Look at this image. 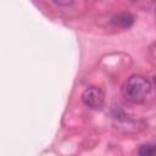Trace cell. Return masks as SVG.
I'll use <instances>...</instances> for the list:
<instances>
[{"instance_id": "6da1fadb", "label": "cell", "mask_w": 156, "mask_h": 156, "mask_svg": "<svg viewBox=\"0 0 156 156\" xmlns=\"http://www.w3.org/2000/svg\"><path fill=\"white\" fill-rule=\"evenodd\" d=\"M152 84L149 78L140 74H134L124 82L122 87V95L129 102L141 104L150 96Z\"/></svg>"}, {"instance_id": "277c9868", "label": "cell", "mask_w": 156, "mask_h": 156, "mask_svg": "<svg viewBox=\"0 0 156 156\" xmlns=\"http://www.w3.org/2000/svg\"><path fill=\"white\" fill-rule=\"evenodd\" d=\"M155 145L154 144H144L138 150V156H154Z\"/></svg>"}, {"instance_id": "7a4b0ae2", "label": "cell", "mask_w": 156, "mask_h": 156, "mask_svg": "<svg viewBox=\"0 0 156 156\" xmlns=\"http://www.w3.org/2000/svg\"><path fill=\"white\" fill-rule=\"evenodd\" d=\"M82 101L91 110H100L104 106L105 95L99 87H88L82 94Z\"/></svg>"}, {"instance_id": "5b68a950", "label": "cell", "mask_w": 156, "mask_h": 156, "mask_svg": "<svg viewBox=\"0 0 156 156\" xmlns=\"http://www.w3.org/2000/svg\"><path fill=\"white\" fill-rule=\"evenodd\" d=\"M54 4L57 5V6H71V5H73L74 2H73L72 0H68V1H67V0H66V1H60V0H58V1H54Z\"/></svg>"}, {"instance_id": "3957f363", "label": "cell", "mask_w": 156, "mask_h": 156, "mask_svg": "<svg viewBox=\"0 0 156 156\" xmlns=\"http://www.w3.org/2000/svg\"><path fill=\"white\" fill-rule=\"evenodd\" d=\"M134 22V17L129 12H121L111 18V23L115 26H118L121 28H129Z\"/></svg>"}]
</instances>
